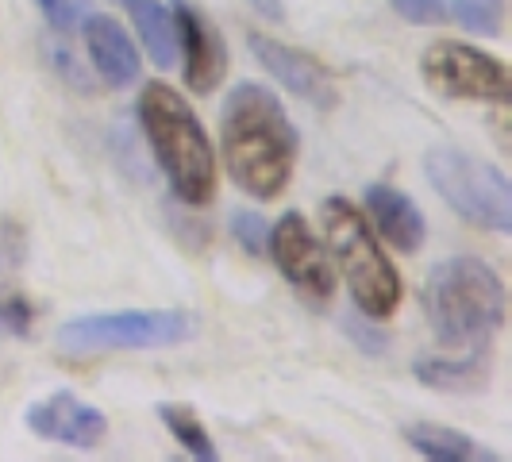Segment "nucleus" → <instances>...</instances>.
Masks as SVG:
<instances>
[{
	"label": "nucleus",
	"mask_w": 512,
	"mask_h": 462,
	"mask_svg": "<svg viewBox=\"0 0 512 462\" xmlns=\"http://www.w3.org/2000/svg\"><path fill=\"white\" fill-rule=\"evenodd\" d=\"M139 128L151 143L154 162L170 181L174 197L189 208H205L216 197V151L193 104L166 81H147L139 101Z\"/></svg>",
	"instance_id": "nucleus-2"
},
{
	"label": "nucleus",
	"mask_w": 512,
	"mask_h": 462,
	"mask_svg": "<svg viewBox=\"0 0 512 462\" xmlns=\"http://www.w3.org/2000/svg\"><path fill=\"white\" fill-rule=\"evenodd\" d=\"M128 20L143 43V51L151 54L158 70H170L178 62V20L170 12V4L162 0H124Z\"/></svg>",
	"instance_id": "nucleus-14"
},
{
	"label": "nucleus",
	"mask_w": 512,
	"mask_h": 462,
	"mask_svg": "<svg viewBox=\"0 0 512 462\" xmlns=\"http://www.w3.org/2000/svg\"><path fill=\"white\" fill-rule=\"evenodd\" d=\"M220 143L228 174L258 201L282 197L297 166V128L274 89L239 81L220 112Z\"/></svg>",
	"instance_id": "nucleus-1"
},
{
	"label": "nucleus",
	"mask_w": 512,
	"mask_h": 462,
	"mask_svg": "<svg viewBox=\"0 0 512 462\" xmlns=\"http://www.w3.org/2000/svg\"><path fill=\"white\" fill-rule=\"evenodd\" d=\"M505 312V282L482 258L439 262L424 282V316L443 347L486 351L489 339L505 328Z\"/></svg>",
	"instance_id": "nucleus-3"
},
{
	"label": "nucleus",
	"mask_w": 512,
	"mask_h": 462,
	"mask_svg": "<svg viewBox=\"0 0 512 462\" xmlns=\"http://www.w3.org/2000/svg\"><path fill=\"white\" fill-rule=\"evenodd\" d=\"M201 320L185 308H128V312H89L66 320L54 343L66 355H112V351H162L197 339Z\"/></svg>",
	"instance_id": "nucleus-5"
},
{
	"label": "nucleus",
	"mask_w": 512,
	"mask_h": 462,
	"mask_svg": "<svg viewBox=\"0 0 512 462\" xmlns=\"http://www.w3.org/2000/svg\"><path fill=\"white\" fill-rule=\"evenodd\" d=\"M366 208L378 228V239H385L393 251L416 255L424 247V212L412 205L409 193H401L389 181H374L366 189Z\"/></svg>",
	"instance_id": "nucleus-12"
},
{
	"label": "nucleus",
	"mask_w": 512,
	"mask_h": 462,
	"mask_svg": "<svg viewBox=\"0 0 512 462\" xmlns=\"http://www.w3.org/2000/svg\"><path fill=\"white\" fill-rule=\"evenodd\" d=\"M320 224H324L328 247H332V262L347 278L355 305L370 320H389L401 308L405 285H401L397 266L382 251V239L374 235V228L359 212V205L347 197H328L320 205Z\"/></svg>",
	"instance_id": "nucleus-4"
},
{
	"label": "nucleus",
	"mask_w": 512,
	"mask_h": 462,
	"mask_svg": "<svg viewBox=\"0 0 512 462\" xmlns=\"http://www.w3.org/2000/svg\"><path fill=\"white\" fill-rule=\"evenodd\" d=\"M266 251L274 258V266L282 270V278L308 305H328L335 293V262L328 258L320 235L308 228L301 212H285L282 220L270 228Z\"/></svg>",
	"instance_id": "nucleus-8"
},
{
	"label": "nucleus",
	"mask_w": 512,
	"mask_h": 462,
	"mask_svg": "<svg viewBox=\"0 0 512 462\" xmlns=\"http://www.w3.org/2000/svg\"><path fill=\"white\" fill-rule=\"evenodd\" d=\"M174 20H178V58L185 85L193 93H212L224 74H228V47L216 24H208L197 8H189L185 0H174Z\"/></svg>",
	"instance_id": "nucleus-11"
},
{
	"label": "nucleus",
	"mask_w": 512,
	"mask_h": 462,
	"mask_svg": "<svg viewBox=\"0 0 512 462\" xmlns=\"http://www.w3.org/2000/svg\"><path fill=\"white\" fill-rule=\"evenodd\" d=\"M347 335L359 343L366 355H382L385 351V335L378 328H370V324H355V320H347Z\"/></svg>",
	"instance_id": "nucleus-24"
},
{
	"label": "nucleus",
	"mask_w": 512,
	"mask_h": 462,
	"mask_svg": "<svg viewBox=\"0 0 512 462\" xmlns=\"http://www.w3.org/2000/svg\"><path fill=\"white\" fill-rule=\"evenodd\" d=\"M447 16H455V24L466 27L470 35L497 39L505 31V0H451Z\"/></svg>",
	"instance_id": "nucleus-18"
},
{
	"label": "nucleus",
	"mask_w": 512,
	"mask_h": 462,
	"mask_svg": "<svg viewBox=\"0 0 512 462\" xmlns=\"http://www.w3.org/2000/svg\"><path fill=\"white\" fill-rule=\"evenodd\" d=\"M27 258V231L20 220L0 216V270H16Z\"/></svg>",
	"instance_id": "nucleus-22"
},
{
	"label": "nucleus",
	"mask_w": 512,
	"mask_h": 462,
	"mask_svg": "<svg viewBox=\"0 0 512 462\" xmlns=\"http://www.w3.org/2000/svg\"><path fill=\"white\" fill-rule=\"evenodd\" d=\"M247 47H251V54L266 66V74L274 77V81H282L293 97L308 101L312 108H324V112L339 104L335 77L320 58H312V54L301 51V47H289V43L274 39V35H262V31H251V35H247Z\"/></svg>",
	"instance_id": "nucleus-9"
},
{
	"label": "nucleus",
	"mask_w": 512,
	"mask_h": 462,
	"mask_svg": "<svg viewBox=\"0 0 512 462\" xmlns=\"http://www.w3.org/2000/svg\"><path fill=\"white\" fill-rule=\"evenodd\" d=\"M251 8H255L262 20H270V24H282L285 20V4L282 0H247Z\"/></svg>",
	"instance_id": "nucleus-26"
},
{
	"label": "nucleus",
	"mask_w": 512,
	"mask_h": 462,
	"mask_svg": "<svg viewBox=\"0 0 512 462\" xmlns=\"http://www.w3.org/2000/svg\"><path fill=\"white\" fill-rule=\"evenodd\" d=\"M51 58L58 62V70H62V74L70 77V85H85V81H89V77H85V70H81L77 62H70V54H66V47H54Z\"/></svg>",
	"instance_id": "nucleus-25"
},
{
	"label": "nucleus",
	"mask_w": 512,
	"mask_h": 462,
	"mask_svg": "<svg viewBox=\"0 0 512 462\" xmlns=\"http://www.w3.org/2000/svg\"><path fill=\"white\" fill-rule=\"evenodd\" d=\"M27 428L47 443H62V447H74V451H93L101 447L108 436V420L97 405L81 401L70 389H54L47 397L31 401L24 412Z\"/></svg>",
	"instance_id": "nucleus-10"
},
{
	"label": "nucleus",
	"mask_w": 512,
	"mask_h": 462,
	"mask_svg": "<svg viewBox=\"0 0 512 462\" xmlns=\"http://www.w3.org/2000/svg\"><path fill=\"white\" fill-rule=\"evenodd\" d=\"M35 328V305L20 289H0V339H24Z\"/></svg>",
	"instance_id": "nucleus-19"
},
{
	"label": "nucleus",
	"mask_w": 512,
	"mask_h": 462,
	"mask_svg": "<svg viewBox=\"0 0 512 462\" xmlns=\"http://www.w3.org/2000/svg\"><path fill=\"white\" fill-rule=\"evenodd\" d=\"M389 8H393L405 24H416V27L447 24V4H443V0H389Z\"/></svg>",
	"instance_id": "nucleus-23"
},
{
	"label": "nucleus",
	"mask_w": 512,
	"mask_h": 462,
	"mask_svg": "<svg viewBox=\"0 0 512 462\" xmlns=\"http://www.w3.org/2000/svg\"><path fill=\"white\" fill-rule=\"evenodd\" d=\"M231 235L251 251V255H266V243H270V224L251 212V208H239L235 216H231Z\"/></svg>",
	"instance_id": "nucleus-21"
},
{
	"label": "nucleus",
	"mask_w": 512,
	"mask_h": 462,
	"mask_svg": "<svg viewBox=\"0 0 512 462\" xmlns=\"http://www.w3.org/2000/svg\"><path fill=\"white\" fill-rule=\"evenodd\" d=\"M424 178L447 205L459 212L466 224L493 235L512 231V185L501 166L489 158L439 143L424 151Z\"/></svg>",
	"instance_id": "nucleus-6"
},
{
	"label": "nucleus",
	"mask_w": 512,
	"mask_h": 462,
	"mask_svg": "<svg viewBox=\"0 0 512 462\" xmlns=\"http://www.w3.org/2000/svg\"><path fill=\"white\" fill-rule=\"evenodd\" d=\"M424 81L455 101H486V104H509L512 97V74L509 66L493 54L478 51L470 43L443 39L432 43L420 58Z\"/></svg>",
	"instance_id": "nucleus-7"
},
{
	"label": "nucleus",
	"mask_w": 512,
	"mask_h": 462,
	"mask_svg": "<svg viewBox=\"0 0 512 462\" xmlns=\"http://www.w3.org/2000/svg\"><path fill=\"white\" fill-rule=\"evenodd\" d=\"M405 443L416 455H424V459L432 462H497V455H489L482 443H474L466 432L443 428V424H409L405 428Z\"/></svg>",
	"instance_id": "nucleus-16"
},
{
	"label": "nucleus",
	"mask_w": 512,
	"mask_h": 462,
	"mask_svg": "<svg viewBox=\"0 0 512 462\" xmlns=\"http://www.w3.org/2000/svg\"><path fill=\"white\" fill-rule=\"evenodd\" d=\"M85 51L93 70L112 85V89H128L131 81H139V51L128 27L112 16H89L85 20Z\"/></svg>",
	"instance_id": "nucleus-13"
},
{
	"label": "nucleus",
	"mask_w": 512,
	"mask_h": 462,
	"mask_svg": "<svg viewBox=\"0 0 512 462\" xmlns=\"http://www.w3.org/2000/svg\"><path fill=\"white\" fill-rule=\"evenodd\" d=\"M158 416H162L166 432L181 443V451H189L193 459L201 462H216L220 451H216V443L208 436L205 420L189 409V405H158Z\"/></svg>",
	"instance_id": "nucleus-17"
},
{
	"label": "nucleus",
	"mask_w": 512,
	"mask_h": 462,
	"mask_svg": "<svg viewBox=\"0 0 512 462\" xmlns=\"http://www.w3.org/2000/svg\"><path fill=\"white\" fill-rule=\"evenodd\" d=\"M35 4H39V12L47 16V24L54 31H77V27L93 16L89 0H35Z\"/></svg>",
	"instance_id": "nucleus-20"
},
{
	"label": "nucleus",
	"mask_w": 512,
	"mask_h": 462,
	"mask_svg": "<svg viewBox=\"0 0 512 462\" xmlns=\"http://www.w3.org/2000/svg\"><path fill=\"white\" fill-rule=\"evenodd\" d=\"M412 378L439 393H478L489 382L486 351H470L462 359H416Z\"/></svg>",
	"instance_id": "nucleus-15"
}]
</instances>
